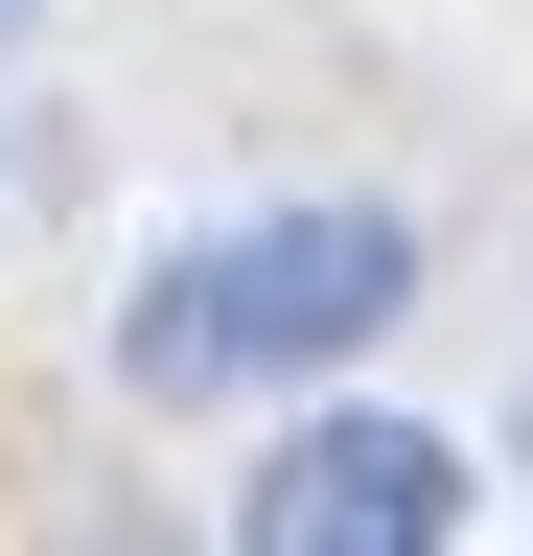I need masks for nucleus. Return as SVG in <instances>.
Instances as JSON below:
<instances>
[{
    "label": "nucleus",
    "instance_id": "nucleus-1",
    "mask_svg": "<svg viewBox=\"0 0 533 556\" xmlns=\"http://www.w3.org/2000/svg\"><path fill=\"white\" fill-rule=\"evenodd\" d=\"M418 302V208H232V232H163V278L116 302V394H279L348 371V348Z\"/></svg>",
    "mask_w": 533,
    "mask_h": 556
},
{
    "label": "nucleus",
    "instance_id": "nucleus-2",
    "mask_svg": "<svg viewBox=\"0 0 533 556\" xmlns=\"http://www.w3.org/2000/svg\"><path fill=\"white\" fill-rule=\"evenodd\" d=\"M441 533H464V441L418 417H302L232 486V556H441Z\"/></svg>",
    "mask_w": 533,
    "mask_h": 556
}]
</instances>
